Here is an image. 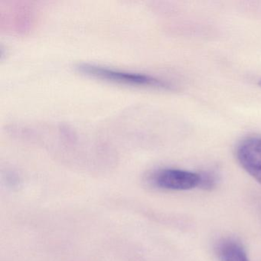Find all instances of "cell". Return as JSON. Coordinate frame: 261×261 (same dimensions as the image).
I'll use <instances>...</instances> for the list:
<instances>
[{"label":"cell","mask_w":261,"mask_h":261,"mask_svg":"<svg viewBox=\"0 0 261 261\" xmlns=\"http://www.w3.org/2000/svg\"><path fill=\"white\" fill-rule=\"evenodd\" d=\"M218 182V175L215 171H205L199 173L198 187L206 191H212Z\"/></svg>","instance_id":"5"},{"label":"cell","mask_w":261,"mask_h":261,"mask_svg":"<svg viewBox=\"0 0 261 261\" xmlns=\"http://www.w3.org/2000/svg\"><path fill=\"white\" fill-rule=\"evenodd\" d=\"M236 155L243 169L261 184V137L243 140L237 147Z\"/></svg>","instance_id":"3"},{"label":"cell","mask_w":261,"mask_h":261,"mask_svg":"<svg viewBox=\"0 0 261 261\" xmlns=\"http://www.w3.org/2000/svg\"><path fill=\"white\" fill-rule=\"evenodd\" d=\"M152 186L165 190L186 191L198 187L199 173L178 169H161L149 176Z\"/></svg>","instance_id":"2"},{"label":"cell","mask_w":261,"mask_h":261,"mask_svg":"<svg viewBox=\"0 0 261 261\" xmlns=\"http://www.w3.org/2000/svg\"><path fill=\"white\" fill-rule=\"evenodd\" d=\"M258 85H259V86L261 88V79L259 81V82H258Z\"/></svg>","instance_id":"6"},{"label":"cell","mask_w":261,"mask_h":261,"mask_svg":"<svg viewBox=\"0 0 261 261\" xmlns=\"http://www.w3.org/2000/svg\"><path fill=\"white\" fill-rule=\"evenodd\" d=\"M215 250L220 261H250L244 246L233 238L221 240Z\"/></svg>","instance_id":"4"},{"label":"cell","mask_w":261,"mask_h":261,"mask_svg":"<svg viewBox=\"0 0 261 261\" xmlns=\"http://www.w3.org/2000/svg\"><path fill=\"white\" fill-rule=\"evenodd\" d=\"M75 68L84 75L119 85L163 90H172L173 88L172 85L166 81L143 73L133 72L90 63L79 64Z\"/></svg>","instance_id":"1"}]
</instances>
